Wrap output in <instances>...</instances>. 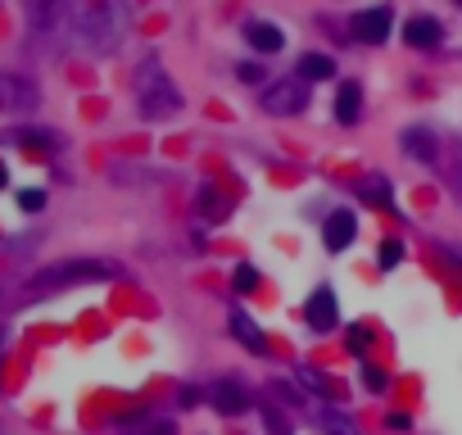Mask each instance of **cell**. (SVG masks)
I'll return each mask as SVG.
<instances>
[{
    "label": "cell",
    "instance_id": "obj_1",
    "mask_svg": "<svg viewBox=\"0 0 462 435\" xmlns=\"http://www.w3.org/2000/svg\"><path fill=\"white\" fill-rule=\"evenodd\" d=\"M137 114H141L146 123H168V118L181 114V91H177V82L164 72L159 59H146V64L137 68Z\"/></svg>",
    "mask_w": 462,
    "mask_h": 435
},
{
    "label": "cell",
    "instance_id": "obj_2",
    "mask_svg": "<svg viewBox=\"0 0 462 435\" xmlns=\"http://www.w3.org/2000/svg\"><path fill=\"white\" fill-rule=\"evenodd\" d=\"M105 277H118V268L105 263V259H69V263H55V268L37 272V277L28 281V300L55 295V290L78 286V281H105Z\"/></svg>",
    "mask_w": 462,
    "mask_h": 435
},
{
    "label": "cell",
    "instance_id": "obj_3",
    "mask_svg": "<svg viewBox=\"0 0 462 435\" xmlns=\"http://www.w3.org/2000/svg\"><path fill=\"white\" fill-rule=\"evenodd\" d=\"M122 28H127V10L122 0H96L82 19V37L96 55H113L118 41H122Z\"/></svg>",
    "mask_w": 462,
    "mask_h": 435
},
{
    "label": "cell",
    "instance_id": "obj_4",
    "mask_svg": "<svg viewBox=\"0 0 462 435\" xmlns=\"http://www.w3.org/2000/svg\"><path fill=\"white\" fill-rule=\"evenodd\" d=\"M268 114L286 118V114H304L308 109V82L304 78H277L263 87V100H258Z\"/></svg>",
    "mask_w": 462,
    "mask_h": 435
},
{
    "label": "cell",
    "instance_id": "obj_5",
    "mask_svg": "<svg viewBox=\"0 0 462 435\" xmlns=\"http://www.w3.org/2000/svg\"><path fill=\"white\" fill-rule=\"evenodd\" d=\"M41 105V91L23 72H5L0 68V114H32Z\"/></svg>",
    "mask_w": 462,
    "mask_h": 435
},
{
    "label": "cell",
    "instance_id": "obj_6",
    "mask_svg": "<svg viewBox=\"0 0 462 435\" xmlns=\"http://www.w3.org/2000/svg\"><path fill=\"white\" fill-rule=\"evenodd\" d=\"M63 19H69V0H28V28H32V37H41V41L59 37Z\"/></svg>",
    "mask_w": 462,
    "mask_h": 435
},
{
    "label": "cell",
    "instance_id": "obj_7",
    "mask_svg": "<svg viewBox=\"0 0 462 435\" xmlns=\"http://www.w3.org/2000/svg\"><path fill=\"white\" fill-rule=\"evenodd\" d=\"M304 318H308V327H313V331H332V327H336V318H340L336 290H332V286H317L313 295H308V304H304Z\"/></svg>",
    "mask_w": 462,
    "mask_h": 435
},
{
    "label": "cell",
    "instance_id": "obj_8",
    "mask_svg": "<svg viewBox=\"0 0 462 435\" xmlns=\"http://www.w3.org/2000/svg\"><path fill=\"white\" fill-rule=\"evenodd\" d=\"M399 145H404V155H408L413 164H435V159H440V141H435L431 127H404Z\"/></svg>",
    "mask_w": 462,
    "mask_h": 435
},
{
    "label": "cell",
    "instance_id": "obj_9",
    "mask_svg": "<svg viewBox=\"0 0 462 435\" xmlns=\"http://www.w3.org/2000/svg\"><path fill=\"white\" fill-rule=\"evenodd\" d=\"M354 37H358V41H367V46H381V41L390 37V10H385V5H376V10L354 14Z\"/></svg>",
    "mask_w": 462,
    "mask_h": 435
},
{
    "label": "cell",
    "instance_id": "obj_10",
    "mask_svg": "<svg viewBox=\"0 0 462 435\" xmlns=\"http://www.w3.org/2000/svg\"><path fill=\"white\" fill-rule=\"evenodd\" d=\"M440 37H444V28H440V19H431V14H413V19L404 23V41H408L413 50H435Z\"/></svg>",
    "mask_w": 462,
    "mask_h": 435
},
{
    "label": "cell",
    "instance_id": "obj_11",
    "mask_svg": "<svg viewBox=\"0 0 462 435\" xmlns=\"http://www.w3.org/2000/svg\"><path fill=\"white\" fill-rule=\"evenodd\" d=\"M209 399H214V408L223 413V417H236V413H245L249 408V390L240 386V381H214V390H209Z\"/></svg>",
    "mask_w": 462,
    "mask_h": 435
},
{
    "label": "cell",
    "instance_id": "obj_12",
    "mask_svg": "<svg viewBox=\"0 0 462 435\" xmlns=\"http://www.w3.org/2000/svg\"><path fill=\"white\" fill-rule=\"evenodd\" d=\"M322 236H326V250H336V254H340V250H349V241L358 236V218H354V213H345V209H340V213H332V218H326V227H322Z\"/></svg>",
    "mask_w": 462,
    "mask_h": 435
},
{
    "label": "cell",
    "instance_id": "obj_13",
    "mask_svg": "<svg viewBox=\"0 0 462 435\" xmlns=\"http://www.w3.org/2000/svg\"><path fill=\"white\" fill-rule=\"evenodd\" d=\"M245 37H249V46H254L258 55H273V50H281V46H286V32H281L277 23H263V19L245 23Z\"/></svg>",
    "mask_w": 462,
    "mask_h": 435
},
{
    "label": "cell",
    "instance_id": "obj_14",
    "mask_svg": "<svg viewBox=\"0 0 462 435\" xmlns=\"http://www.w3.org/2000/svg\"><path fill=\"white\" fill-rule=\"evenodd\" d=\"M231 336H236L245 349H254V354H268V336H263L258 322H254L249 313H240V309H231Z\"/></svg>",
    "mask_w": 462,
    "mask_h": 435
},
{
    "label": "cell",
    "instance_id": "obj_15",
    "mask_svg": "<svg viewBox=\"0 0 462 435\" xmlns=\"http://www.w3.org/2000/svg\"><path fill=\"white\" fill-rule=\"evenodd\" d=\"M295 78H304V82H326V78H336V59L322 55V50H308V55L299 59V68H295Z\"/></svg>",
    "mask_w": 462,
    "mask_h": 435
},
{
    "label": "cell",
    "instance_id": "obj_16",
    "mask_svg": "<svg viewBox=\"0 0 462 435\" xmlns=\"http://www.w3.org/2000/svg\"><path fill=\"white\" fill-rule=\"evenodd\" d=\"M336 118L345 127H354L363 118V91H358V82H340V91H336Z\"/></svg>",
    "mask_w": 462,
    "mask_h": 435
},
{
    "label": "cell",
    "instance_id": "obj_17",
    "mask_svg": "<svg viewBox=\"0 0 462 435\" xmlns=\"http://www.w3.org/2000/svg\"><path fill=\"white\" fill-rule=\"evenodd\" d=\"M363 204L390 209V182H385V177H367V182H363Z\"/></svg>",
    "mask_w": 462,
    "mask_h": 435
},
{
    "label": "cell",
    "instance_id": "obj_18",
    "mask_svg": "<svg viewBox=\"0 0 462 435\" xmlns=\"http://www.w3.org/2000/svg\"><path fill=\"white\" fill-rule=\"evenodd\" d=\"M258 413H263V426H268V435H290V422L281 417V408H277V404H263Z\"/></svg>",
    "mask_w": 462,
    "mask_h": 435
},
{
    "label": "cell",
    "instance_id": "obj_19",
    "mask_svg": "<svg viewBox=\"0 0 462 435\" xmlns=\"http://www.w3.org/2000/svg\"><path fill=\"white\" fill-rule=\"evenodd\" d=\"M231 286H236V295H249V290L258 286V272H254L249 263H240V268L231 272Z\"/></svg>",
    "mask_w": 462,
    "mask_h": 435
},
{
    "label": "cell",
    "instance_id": "obj_20",
    "mask_svg": "<svg viewBox=\"0 0 462 435\" xmlns=\"http://www.w3.org/2000/svg\"><path fill=\"white\" fill-rule=\"evenodd\" d=\"M399 259H404V245H399V241H385V245H381V259H376V263L390 272V268H399Z\"/></svg>",
    "mask_w": 462,
    "mask_h": 435
},
{
    "label": "cell",
    "instance_id": "obj_21",
    "mask_svg": "<svg viewBox=\"0 0 462 435\" xmlns=\"http://www.w3.org/2000/svg\"><path fill=\"white\" fill-rule=\"evenodd\" d=\"M273 395H281V404H290V408H304V399H299V390H295V386H286L281 377L273 381Z\"/></svg>",
    "mask_w": 462,
    "mask_h": 435
},
{
    "label": "cell",
    "instance_id": "obj_22",
    "mask_svg": "<svg viewBox=\"0 0 462 435\" xmlns=\"http://www.w3.org/2000/svg\"><path fill=\"white\" fill-rule=\"evenodd\" d=\"M367 345H372V331H367V327H354V331H349V349L358 354V349H367Z\"/></svg>",
    "mask_w": 462,
    "mask_h": 435
},
{
    "label": "cell",
    "instance_id": "obj_23",
    "mask_svg": "<svg viewBox=\"0 0 462 435\" xmlns=\"http://www.w3.org/2000/svg\"><path fill=\"white\" fill-rule=\"evenodd\" d=\"M363 381H367L372 390H385V372H381V368H372V362L363 368Z\"/></svg>",
    "mask_w": 462,
    "mask_h": 435
},
{
    "label": "cell",
    "instance_id": "obj_24",
    "mask_svg": "<svg viewBox=\"0 0 462 435\" xmlns=\"http://www.w3.org/2000/svg\"><path fill=\"white\" fill-rule=\"evenodd\" d=\"M19 204H23L28 213H37V209L46 204V195H41V191H23V195H19Z\"/></svg>",
    "mask_w": 462,
    "mask_h": 435
},
{
    "label": "cell",
    "instance_id": "obj_25",
    "mask_svg": "<svg viewBox=\"0 0 462 435\" xmlns=\"http://www.w3.org/2000/svg\"><path fill=\"white\" fill-rule=\"evenodd\" d=\"M240 82H263V68H258V64H245V68H240Z\"/></svg>",
    "mask_w": 462,
    "mask_h": 435
},
{
    "label": "cell",
    "instance_id": "obj_26",
    "mask_svg": "<svg viewBox=\"0 0 462 435\" xmlns=\"http://www.w3.org/2000/svg\"><path fill=\"white\" fill-rule=\"evenodd\" d=\"M195 404H200V390H195V386H181V408H195Z\"/></svg>",
    "mask_w": 462,
    "mask_h": 435
},
{
    "label": "cell",
    "instance_id": "obj_27",
    "mask_svg": "<svg viewBox=\"0 0 462 435\" xmlns=\"http://www.w3.org/2000/svg\"><path fill=\"white\" fill-rule=\"evenodd\" d=\"M0 186H5V164H0Z\"/></svg>",
    "mask_w": 462,
    "mask_h": 435
},
{
    "label": "cell",
    "instance_id": "obj_28",
    "mask_svg": "<svg viewBox=\"0 0 462 435\" xmlns=\"http://www.w3.org/2000/svg\"><path fill=\"white\" fill-rule=\"evenodd\" d=\"M0 435H5V422H0Z\"/></svg>",
    "mask_w": 462,
    "mask_h": 435
},
{
    "label": "cell",
    "instance_id": "obj_29",
    "mask_svg": "<svg viewBox=\"0 0 462 435\" xmlns=\"http://www.w3.org/2000/svg\"><path fill=\"white\" fill-rule=\"evenodd\" d=\"M458 5H462V0H458Z\"/></svg>",
    "mask_w": 462,
    "mask_h": 435
}]
</instances>
